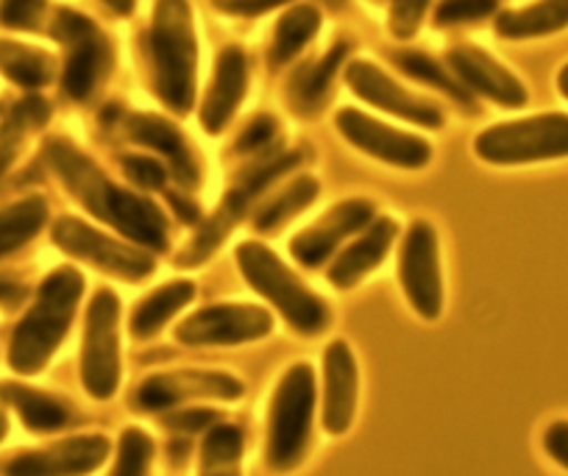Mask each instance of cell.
I'll return each instance as SVG.
<instances>
[{
	"mask_svg": "<svg viewBox=\"0 0 568 476\" xmlns=\"http://www.w3.org/2000/svg\"><path fill=\"white\" fill-rule=\"evenodd\" d=\"M48 162L68 188V193L90 212L95 221L106 223L120 237L131 240L145 251H168L171 245V221L165 210L136 190L120 188L106 176L84 151L70 140L48 142Z\"/></svg>",
	"mask_w": 568,
	"mask_h": 476,
	"instance_id": "obj_1",
	"label": "cell"
},
{
	"mask_svg": "<svg viewBox=\"0 0 568 476\" xmlns=\"http://www.w3.org/2000/svg\"><path fill=\"white\" fill-rule=\"evenodd\" d=\"M273 335V315L260 304H223L201 306L190 312L182 324L173 330L176 343L190 348H226L248 346Z\"/></svg>",
	"mask_w": 568,
	"mask_h": 476,
	"instance_id": "obj_12",
	"label": "cell"
},
{
	"mask_svg": "<svg viewBox=\"0 0 568 476\" xmlns=\"http://www.w3.org/2000/svg\"><path fill=\"white\" fill-rule=\"evenodd\" d=\"M0 70L23 87H42L51 79V59L31 48L0 42Z\"/></svg>",
	"mask_w": 568,
	"mask_h": 476,
	"instance_id": "obj_32",
	"label": "cell"
},
{
	"mask_svg": "<svg viewBox=\"0 0 568 476\" xmlns=\"http://www.w3.org/2000/svg\"><path fill=\"white\" fill-rule=\"evenodd\" d=\"M20 298H23V287H20V284L3 282V278H0V304H18Z\"/></svg>",
	"mask_w": 568,
	"mask_h": 476,
	"instance_id": "obj_44",
	"label": "cell"
},
{
	"mask_svg": "<svg viewBox=\"0 0 568 476\" xmlns=\"http://www.w3.org/2000/svg\"><path fill=\"white\" fill-rule=\"evenodd\" d=\"M7 432H9V421H7V415H3V409H0V440L7 437Z\"/></svg>",
	"mask_w": 568,
	"mask_h": 476,
	"instance_id": "obj_48",
	"label": "cell"
},
{
	"mask_svg": "<svg viewBox=\"0 0 568 476\" xmlns=\"http://www.w3.org/2000/svg\"><path fill=\"white\" fill-rule=\"evenodd\" d=\"M195 293H199L195 282H190V278H173V282H165L156 290H151L149 295H142L134 310H131L129 335L134 341H151V337H156L179 312L193 304Z\"/></svg>",
	"mask_w": 568,
	"mask_h": 476,
	"instance_id": "obj_23",
	"label": "cell"
},
{
	"mask_svg": "<svg viewBox=\"0 0 568 476\" xmlns=\"http://www.w3.org/2000/svg\"><path fill=\"white\" fill-rule=\"evenodd\" d=\"M318 379L310 363H293L278 376L265 418V468L287 476L304 465L313 448Z\"/></svg>",
	"mask_w": 568,
	"mask_h": 476,
	"instance_id": "obj_4",
	"label": "cell"
},
{
	"mask_svg": "<svg viewBox=\"0 0 568 476\" xmlns=\"http://www.w3.org/2000/svg\"><path fill=\"white\" fill-rule=\"evenodd\" d=\"M474 153L499 168L538 165L568 156V114L549 112L532 118L507 120L479 131Z\"/></svg>",
	"mask_w": 568,
	"mask_h": 476,
	"instance_id": "obj_7",
	"label": "cell"
},
{
	"mask_svg": "<svg viewBox=\"0 0 568 476\" xmlns=\"http://www.w3.org/2000/svg\"><path fill=\"white\" fill-rule=\"evenodd\" d=\"M307 162V151L296 148V151H267L265 156L256 159L254 165L245 168L237 176V182L226 190L221 206L201 223L195 237L190 240L187 249L176 256L182 267H199L221 249L223 240L234 232L240 221L251 212V206L273 188L282 176L296 171L298 165Z\"/></svg>",
	"mask_w": 568,
	"mask_h": 476,
	"instance_id": "obj_6",
	"label": "cell"
},
{
	"mask_svg": "<svg viewBox=\"0 0 568 476\" xmlns=\"http://www.w3.org/2000/svg\"><path fill=\"white\" fill-rule=\"evenodd\" d=\"M0 396L20 415L26 429L34 432V435H53V432L70 429L81 418L79 409L68 398L23 385V382H3Z\"/></svg>",
	"mask_w": 568,
	"mask_h": 476,
	"instance_id": "obj_22",
	"label": "cell"
},
{
	"mask_svg": "<svg viewBox=\"0 0 568 476\" xmlns=\"http://www.w3.org/2000/svg\"><path fill=\"white\" fill-rule=\"evenodd\" d=\"M125 134L131 136L140 145L151 148V151L162 153L165 156L168 171L173 173L182 188L193 190L201 182V168L195 151L190 148L187 136L182 134L179 125H173L171 120L160 118V114H131L125 118Z\"/></svg>",
	"mask_w": 568,
	"mask_h": 476,
	"instance_id": "obj_20",
	"label": "cell"
},
{
	"mask_svg": "<svg viewBox=\"0 0 568 476\" xmlns=\"http://www.w3.org/2000/svg\"><path fill=\"white\" fill-rule=\"evenodd\" d=\"M12 153H14V136L12 140H0V171H3V168L9 165V159H12Z\"/></svg>",
	"mask_w": 568,
	"mask_h": 476,
	"instance_id": "obj_46",
	"label": "cell"
},
{
	"mask_svg": "<svg viewBox=\"0 0 568 476\" xmlns=\"http://www.w3.org/2000/svg\"><path fill=\"white\" fill-rule=\"evenodd\" d=\"M245 396V382L221 368H176L151 374L134 387L131 407L145 415H162L195 402L234 404Z\"/></svg>",
	"mask_w": 568,
	"mask_h": 476,
	"instance_id": "obj_10",
	"label": "cell"
},
{
	"mask_svg": "<svg viewBox=\"0 0 568 476\" xmlns=\"http://www.w3.org/2000/svg\"><path fill=\"white\" fill-rule=\"evenodd\" d=\"M81 387L92 402H112L123 379L120 359V295L101 287L90 298L79 359Z\"/></svg>",
	"mask_w": 568,
	"mask_h": 476,
	"instance_id": "obj_8",
	"label": "cell"
},
{
	"mask_svg": "<svg viewBox=\"0 0 568 476\" xmlns=\"http://www.w3.org/2000/svg\"><path fill=\"white\" fill-rule=\"evenodd\" d=\"M376 217V204L371 199H343L315 223L304 226L293 234L291 256L296 265L307 271H318L343 249L348 237H357L363 229H368Z\"/></svg>",
	"mask_w": 568,
	"mask_h": 476,
	"instance_id": "obj_14",
	"label": "cell"
},
{
	"mask_svg": "<svg viewBox=\"0 0 568 476\" xmlns=\"http://www.w3.org/2000/svg\"><path fill=\"white\" fill-rule=\"evenodd\" d=\"M84 276L73 265H62L48 273L34 304L14 330L12 346H9L12 371H18L20 376H34L45 371L64 337L70 335L75 312L84 298Z\"/></svg>",
	"mask_w": 568,
	"mask_h": 476,
	"instance_id": "obj_2",
	"label": "cell"
},
{
	"mask_svg": "<svg viewBox=\"0 0 568 476\" xmlns=\"http://www.w3.org/2000/svg\"><path fill=\"white\" fill-rule=\"evenodd\" d=\"M109 42L103 40L101 34L90 37V40L73 45V57L68 59V68H64V92L75 101H84V98L92 95V90L101 81L103 70H109Z\"/></svg>",
	"mask_w": 568,
	"mask_h": 476,
	"instance_id": "obj_27",
	"label": "cell"
},
{
	"mask_svg": "<svg viewBox=\"0 0 568 476\" xmlns=\"http://www.w3.org/2000/svg\"><path fill=\"white\" fill-rule=\"evenodd\" d=\"M53 243L62 254L95 267L98 273L118 278V282H145L156 273V260L151 251L140 245H129V240H118L101 232L81 217L64 215L53 223Z\"/></svg>",
	"mask_w": 568,
	"mask_h": 476,
	"instance_id": "obj_9",
	"label": "cell"
},
{
	"mask_svg": "<svg viewBox=\"0 0 568 476\" xmlns=\"http://www.w3.org/2000/svg\"><path fill=\"white\" fill-rule=\"evenodd\" d=\"M568 29V0H535L496 18V34L505 40H535Z\"/></svg>",
	"mask_w": 568,
	"mask_h": 476,
	"instance_id": "obj_24",
	"label": "cell"
},
{
	"mask_svg": "<svg viewBox=\"0 0 568 476\" xmlns=\"http://www.w3.org/2000/svg\"><path fill=\"white\" fill-rule=\"evenodd\" d=\"M346 53H348L346 42H337V45L332 48V51L326 53L318 64H313V68H304L302 73L296 75V81H293V103H296L298 112L302 114L315 112V109L324 103L326 92H329V87H332V79H335L337 68L343 64Z\"/></svg>",
	"mask_w": 568,
	"mask_h": 476,
	"instance_id": "obj_30",
	"label": "cell"
},
{
	"mask_svg": "<svg viewBox=\"0 0 568 476\" xmlns=\"http://www.w3.org/2000/svg\"><path fill=\"white\" fill-rule=\"evenodd\" d=\"M123 173L136 190H149V193L151 190L165 188L168 176H171L165 162H160V159L154 156H140V153L123 159Z\"/></svg>",
	"mask_w": 568,
	"mask_h": 476,
	"instance_id": "obj_36",
	"label": "cell"
},
{
	"mask_svg": "<svg viewBox=\"0 0 568 476\" xmlns=\"http://www.w3.org/2000/svg\"><path fill=\"white\" fill-rule=\"evenodd\" d=\"M42 7H45V0H3L0 18L14 29H31L40 20Z\"/></svg>",
	"mask_w": 568,
	"mask_h": 476,
	"instance_id": "obj_39",
	"label": "cell"
},
{
	"mask_svg": "<svg viewBox=\"0 0 568 476\" xmlns=\"http://www.w3.org/2000/svg\"><path fill=\"white\" fill-rule=\"evenodd\" d=\"M48 223V204L42 199H26L0 210V256L23 249Z\"/></svg>",
	"mask_w": 568,
	"mask_h": 476,
	"instance_id": "obj_28",
	"label": "cell"
},
{
	"mask_svg": "<svg viewBox=\"0 0 568 476\" xmlns=\"http://www.w3.org/2000/svg\"><path fill=\"white\" fill-rule=\"evenodd\" d=\"M398 232H402V226H398L396 217L376 215L374 223L363 229L357 240L335 256V262L326 271V282L335 290H341V293L357 287L359 282H365L387 260Z\"/></svg>",
	"mask_w": 568,
	"mask_h": 476,
	"instance_id": "obj_18",
	"label": "cell"
},
{
	"mask_svg": "<svg viewBox=\"0 0 568 476\" xmlns=\"http://www.w3.org/2000/svg\"><path fill=\"white\" fill-rule=\"evenodd\" d=\"M426 7L429 0H393V12H390V31L402 40L413 37L418 31L420 20H424Z\"/></svg>",
	"mask_w": 568,
	"mask_h": 476,
	"instance_id": "obj_37",
	"label": "cell"
},
{
	"mask_svg": "<svg viewBox=\"0 0 568 476\" xmlns=\"http://www.w3.org/2000/svg\"><path fill=\"white\" fill-rule=\"evenodd\" d=\"M501 0H440L438 12H435V23L438 26H460V23H477V20L496 14Z\"/></svg>",
	"mask_w": 568,
	"mask_h": 476,
	"instance_id": "obj_35",
	"label": "cell"
},
{
	"mask_svg": "<svg viewBox=\"0 0 568 476\" xmlns=\"http://www.w3.org/2000/svg\"><path fill=\"white\" fill-rule=\"evenodd\" d=\"M98 29L92 20H87L84 14H75V12H59L57 23H53V37L62 42H68V45H79V42L90 40V37H95Z\"/></svg>",
	"mask_w": 568,
	"mask_h": 476,
	"instance_id": "obj_38",
	"label": "cell"
},
{
	"mask_svg": "<svg viewBox=\"0 0 568 476\" xmlns=\"http://www.w3.org/2000/svg\"><path fill=\"white\" fill-rule=\"evenodd\" d=\"M245 87H248V62L240 48L229 45L217 57L215 75L206 90L204 103H201V125L206 134H221L232 123L234 112L243 103Z\"/></svg>",
	"mask_w": 568,
	"mask_h": 476,
	"instance_id": "obj_21",
	"label": "cell"
},
{
	"mask_svg": "<svg viewBox=\"0 0 568 476\" xmlns=\"http://www.w3.org/2000/svg\"><path fill=\"white\" fill-rule=\"evenodd\" d=\"M245 435L237 424L212 426L199 446V476H243Z\"/></svg>",
	"mask_w": 568,
	"mask_h": 476,
	"instance_id": "obj_26",
	"label": "cell"
},
{
	"mask_svg": "<svg viewBox=\"0 0 568 476\" xmlns=\"http://www.w3.org/2000/svg\"><path fill=\"white\" fill-rule=\"evenodd\" d=\"M449 68L463 87L474 90L477 95L490 98L499 107L521 109L527 103V87L505 64H499L490 53L479 51V48L463 45L449 51Z\"/></svg>",
	"mask_w": 568,
	"mask_h": 476,
	"instance_id": "obj_19",
	"label": "cell"
},
{
	"mask_svg": "<svg viewBox=\"0 0 568 476\" xmlns=\"http://www.w3.org/2000/svg\"><path fill=\"white\" fill-rule=\"evenodd\" d=\"M396 62H398V68L404 70V73L415 75V79L426 81V84L438 87V90H444L446 95L455 98L457 103L474 107L471 92H468L466 87L457 81V75L446 73V70L440 68V64L435 62L433 57H426V53H418V51H402V53H396Z\"/></svg>",
	"mask_w": 568,
	"mask_h": 476,
	"instance_id": "obj_33",
	"label": "cell"
},
{
	"mask_svg": "<svg viewBox=\"0 0 568 476\" xmlns=\"http://www.w3.org/2000/svg\"><path fill=\"white\" fill-rule=\"evenodd\" d=\"M223 413L217 407H179L171 409V413L160 415V424L165 426L168 432L182 437L201 435L204 437L212 426L223 424Z\"/></svg>",
	"mask_w": 568,
	"mask_h": 476,
	"instance_id": "obj_34",
	"label": "cell"
},
{
	"mask_svg": "<svg viewBox=\"0 0 568 476\" xmlns=\"http://www.w3.org/2000/svg\"><path fill=\"white\" fill-rule=\"evenodd\" d=\"M234 262L248 287L265 298L296 335L318 337L329 330L332 306L271 245L260 240H243L234 249Z\"/></svg>",
	"mask_w": 568,
	"mask_h": 476,
	"instance_id": "obj_3",
	"label": "cell"
},
{
	"mask_svg": "<svg viewBox=\"0 0 568 476\" xmlns=\"http://www.w3.org/2000/svg\"><path fill=\"white\" fill-rule=\"evenodd\" d=\"M321 29V12L313 7H296L284 14L276 26V34H273V48H271V64L291 62L293 57L304 51L307 42H313V37Z\"/></svg>",
	"mask_w": 568,
	"mask_h": 476,
	"instance_id": "obj_29",
	"label": "cell"
},
{
	"mask_svg": "<svg viewBox=\"0 0 568 476\" xmlns=\"http://www.w3.org/2000/svg\"><path fill=\"white\" fill-rule=\"evenodd\" d=\"M346 81L354 90V95H359L371 107L382 109V112L396 114V118L409 120V123L424 125V129H440L444 125V109L438 103L413 95L402 84H396L385 70L376 68V64L352 62L346 68Z\"/></svg>",
	"mask_w": 568,
	"mask_h": 476,
	"instance_id": "obj_17",
	"label": "cell"
},
{
	"mask_svg": "<svg viewBox=\"0 0 568 476\" xmlns=\"http://www.w3.org/2000/svg\"><path fill=\"white\" fill-rule=\"evenodd\" d=\"M154 437L142 426H125L114 443V459L106 476H154Z\"/></svg>",
	"mask_w": 568,
	"mask_h": 476,
	"instance_id": "obj_31",
	"label": "cell"
},
{
	"mask_svg": "<svg viewBox=\"0 0 568 476\" xmlns=\"http://www.w3.org/2000/svg\"><path fill=\"white\" fill-rule=\"evenodd\" d=\"M151 57H154V87L160 101L171 112L187 114L195 103V40L193 9L187 0H156L151 23Z\"/></svg>",
	"mask_w": 568,
	"mask_h": 476,
	"instance_id": "obj_5",
	"label": "cell"
},
{
	"mask_svg": "<svg viewBox=\"0 0 568 476\" xmlns=\"http://www.w3.org/2000/svg\"><path fill=\"white\" fill-rule=\"evenodd\" d=\"M557 90H560V95L568 101V64L557 73Z\"/></svg>",
	"mask_w": 568,
	"mask_h": 476,
	"instance_id": "obj_47",
	"label": "cell"
},
{
	"mask_svg": "<svg viewBox=\"0 0 568 476\" xmlns=\"http://www.w3.org/2000/svg\"><path fill=\"white\" fill-rule=\"evenodd\" d=\"M287 0H212V7L221 9L226 14H243V18H254V14H265L271 9L282 7Z\"/></svg>",
	"mask_w": 568,
	"mask_h": 476,
	"instance_id": "obj_42",
	"label": "cell"
},
{
	"mask_svg": "<svg viewBox=\"0 0 568 476\" xmlns=\"http://www.w3.org/2000/svg\"><path fill=\"white\" fill-rule=\"evenodd\" d=\"M321 426L329 437H343L354 426L359 404V365L346 341H332L321 359Z\"/></svg>",
	"mask_w": 568,
	"mask_h": 476,
	"instance_id": "obj_16",
	"label": "cell"
},
{
	"mask_svg": "<svg viewBox=\"0 0 568 476\" xmlns=\"http://www.w3.org/2000/svg\"><path fill=\"white\" fill-rule=\"evenodd\" d=\"M276 131H278V125H276V120L271 118V114H262V118H254L248 123V129H245L243 134H240L237 151L240 153L260 151V148H265L267 142H273Z\"/></svg>",
	"mask_w": 568,
	"mask_h": 476,
	"instance_id": "obj_41",
	"label": "cell"
},
{
	"mask_svg": "<svg viewBox=\"0 0 568 476\" xmlns=\"http://www.w3.org/2000/svg\"><path fill=\"white\" fill-rule=\"evenodd\" d=\"M112 448V440L101 432L62 437L7 457L0 463V476H92L106 465Z\"/></svg>",
	"mask_w": 568,
	"mask_h": 476,
	"instance_id": "obj_13",
	"label": "cell"
},
{
	"mask_svg": "<svg viewBox=\"0 0 568 476\" xmlns=\"http://www.w3.org/2000/svg\"><path fill=\"white\" fill-rule=\"evenodd\" d=\"M103 3L118 14H131L136 9V0H103Z\"/></svg>",
	"mask_w": 568,
	"mask_h": 476,
	"instance_id": "obj_45",
	"label": "cell"
},
{
	"mask_svg": "<svg viewBox=\"0 0 568 476\" xmlns=\"http://www.w3.org/2000/svg\"><path fill=\"white\" fill-rule=\"evenodd\" d=\"M337 131L352 142L357 151L379 159L390 168L402 171H420L433 162V145L420 136L398 131L393 125L374 120L359 109H341L337 112Z\"/></svg>",
	"mask_w": 568,
	"mask_h": 476,
	"instance_id": "obj_15",
	"label": "cell"
},
{
	"mask_svg": "<svg viewBox=\"0 0 568 476\" xmlns=\"http://www.w3.org/2000/svg\"><path fill=\"white\" fill-rule=\"evenodd\" d=\"M321 182L315 176H296L287 188L278 190L267 201H262L260 210L254 212V229L260 234H276L282 232L293 217L302 215L304 210L318 201Z\"/></svg>",
	"mask_w": 568,
	"mask_h": 476,
	"instance_id": "obj_25",
	"label": "cell"
},
{
	"mask_svg": "<svg viewBox=\"0 0 568 476\" xmlns=\"http://www.w3.org/2000/svg\"><path fill=\"white\" fill-rule=\"evenodd\" d=\"M398 282L409 310L420 321H440L446 304L444 262H440L438 229L418 217L407 226L398 251Z\"/></svg>",
	"mask_w": 568,
	"mask_h": 476,
	"instance_id": "obj_11",
	"label": "cell"
},
{
	"mask_svg": "<svg viewBox=\"0 0 568 476\" xmlns=\"http://www.w3.org/2000/svg\"><path fill=\"white\" fill-rule=\"evenodd\" d=\"M171 206L176 210V215L182 217L184 223H199L201 210H199V204H195V201L184 199V195H179V193H171Z\"/></svg>",
	"mask_w": 568,
	"mask_h": 476,
	"instance_id": "obj_43",
	"label": "cell"
},
{
	"mask_svg": "<svg viewBox=\"0 0 568 476\" xmlns=\"http://www.w3.org/2000/svg\"><path fill=\"white\" fill-rule=\"evenodd\" d=\"M540 446H544V454L555 465H560L562 470H568V421H551L544 429V437H540Z\"/></svg>",
	"mask_w": 568,
	"mask_h": 476,
	"instance_id": "obj_40",
	"label": "cell"
}]
</instances>
